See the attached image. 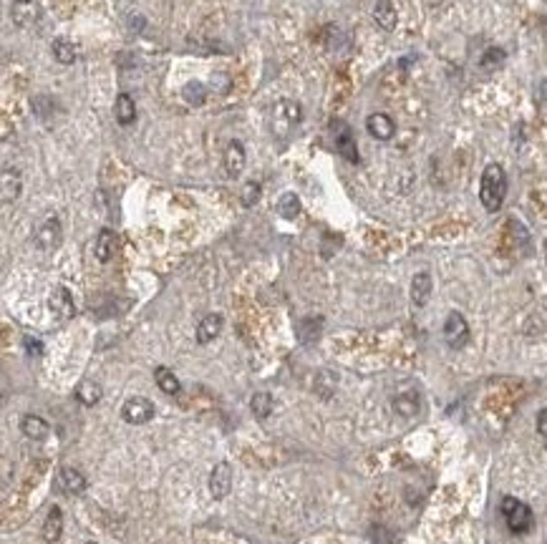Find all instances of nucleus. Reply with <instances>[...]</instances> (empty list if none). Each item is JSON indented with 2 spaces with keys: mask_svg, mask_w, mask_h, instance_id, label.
Returning a JSON list of instances; mask_svg holds the SVG:
<instances>
[{
  "mask_svg": "<svg viewBox=\"0 0 547 544\" xmlns=\"http://www.w3.org/2000/svg\"><path fill=\"white\" fill-rule=\"evenodd\" d=\"M507 197V172L502 164L492 162L484 167L479 182V202L487 212H499Z\"/></svg>",
  "mask_w": 547,
  "mask_h": 544,
  "instance_id": "nucleus-1",
  "label": "nucleus"
},
{
  "mask_svg": "<svg viewBox=\"0 0 547 544\" xmlns=\"http://www.w3.org/2000/svg\"><path fill=\"white\" fill-rule=\"evenodd\" d=\"M301 119H303L301 103L293 101V99H280V101L272 106L270 129L275 137H288L295 126L301 124Z\"/></svg>",
  "mask_w": 547,
  "mask_h": 544,
  "instance_id": "nucleus-2",
  "label": "nucleus"
},
{
  "mask_svg": "<svg viewBox=\"0 0 547 544\" xmlns=\"http://www.w3.org/2000/svg\"><path fill=\"white\" fill-rule=\"evenodd\" d=\"M502 517H505V524L512 534H527L529 529L535 526V514H532V509L515 497L502 499Z\"/></svg>",
  "mask_w": 547,
  "mask_h": 544,
  "instance_id": "nucleus-3",
  "label": "nucleus"
},
{
  "mask_svg": "<svg viewBox=\"0 0 547 544\" xmlns=\"http://www.w3.org/2000/svg\"><path fill=\"white\" fill-rule=\"evenodd\" d=\"M331 129H333V144H336V151L351 164H358L361 162V156H358V146H356V137L351 132V126L346 121L336 119L331 121Z\"/></svg>",
  "mask_w": 547,
  "mask_h": 544,
  "instance_id": "nucleus-4",
  "label": "nucleus"
},
{
  "mask_svg": "<svg viewBox=\"0 0 547 544\" xmlns=\"http://www.w3.org/2000/svg\"><path fill=\"white\" fill-rule=\"evenodd\" d=\"M121 419L127 421L132 426H142V424H149L154 419V403L144 396H132L124 401L121 406Z\"/></svg>",
  "mask_w": 547,
  "mask_h": 544,
  "instance_id": "nucleus-5",
  "label": "nucleus"
},
{
  "mask_svg": "<svg viewBox=\"0 0 547 544\" xmlns=\"http://www.w3.org/2000/svg\"><path fill=\"white\" fill-rule=\"evenodd\" d=\"M444 341H446V346L454 348V350H459V348H464L469 343V323H467V317H464L462 312L451 310L449 315H446Z\"/></svg>",
  "mask_w": 547,
  "mask_h": 544,
  "instance_id": "nucleus-6",
  "label": "nucleus"
},
{
  "mask_svg": "<svg viewBox=\"0 0 547 544\" xmlns=\"http://www.w3.org/2000/svg\"><path fill=\"white\" fill-rule=\"evenodd\" d=\"M63 242V227H61L58 217H49L43 220V224L36 229V247L43 252L58 250V245Z\"/></svg>",
  "mask_w": 547,
  "mask_h": 544,
  "instance_id": "nucleus-7",
  "label": "nucleus"
},
{
  "mask_svg": "<svg viewBox=\"0 0 547 544\" xmlns=\"http://www.w3.org/2000/svg\"><path fill=\"white\" fill-rule=\"evenodd\" d=\"M56 484H58V489L66 497H81L89 489V481H86V476L76 467H61L58 476H56Z\"/></svg>",
  "mask_w": 547,
  "mask_h": 544,
  "instance_id": "nucleus-8",
  "label": "nucleus"
},
{
  "mask_svg": "<svg viewBox=\"0 0 547 544\" xmlns=\"http://www.w3.org/2000/svg\"><path fill=\"white\" fill-rule=\"evenodd\" d=\"M207 486H210L212 499L227 497L230 489H232V467H230L227 461L215 464V469L210 472V481H207Z\"/></svg>",
  "mask_w": 547,
  "mask_h": 544,
  "instance_id": "nucleus-9",
  "label": "nucleus"
},
{
  "mask_svg": "<svg viewBox=\"0 0 547 544\" xmlns=\"http://www.w3.org/2000/svg\"><path fill=\"white\" fill-rule=\"evenodd\" d=\"M11 18L18 28H33L41 18V6L36 0H13Z\"/></svg>",
  "mask_w": 547,
  "mask_h": 544,
  "instance_id": "nucleus-10",
  "label": "nucleus"
},
{
  "mask_svg": "<svg viewBox=\"0 0 547 544\" xmlns=\"http://www.w3.org/2000/svg\"><path fill=\"white\" fill-rule=\"evenodd\" d=\"M49 308L58 320H71L76 315V305H73V295L68 293V287L58 285L54 287V293L49 298Z\"/></svg>",
  "mask_w": 547,
  "mask_h": 544,
  "instance_id": "nucleus-11",
  "label": "nucleus"
},
{
  "mask_svg": "<svg viewBox=\"0 0 547 544\" xmlns=\"http://www.w3.org/2000/svg\"><path fill=\"white\" fill-rule=\"evenodd\" d=\"M222 162H225V172H227V177H232V179L234 177H240V174L245 172V164H247L245 146H242L240 141H230L227 149H225Z\"/></svg>",
  "mask_w": 547,
  "mask_h": 544,
  "instance_id": "nucleus-12",
  "label": "nucleus"
},
{
  "mask_svg": "<svg viewBox=\"0 0 547 544\" xmlns=\"http://www.w3.org/2000/svg\"><path fill=\"white\" fill-rule=\"evenodd\" d=\"M366 129L373 139L389 141V139H394V134H396V121L391 119L389 114H381L379 111V114H371L366 119Z\"/></svg>",
  "mask_w": 547,
  "mask_h": 544,
  "instance_id": "nucleus-13",
  "label": "nucleus"
},
{
  "mask_svg": "<svg viewBox=\"0 0 547 544\" xmlns=\"http://www.w3.org/2000/svg\"><path fill=\"white\" fill-rule=\"evenodd\" d=\"M116 247H119V237H116V232H114V229L103 227L101 232H99V237H96V245H94V255H96L99 262L106 265V262H111V260H114Z\"/></svg>",
  "mask_w": 547,
  "mask_h": 544,
  "instance_id": "nucleus-14",
  "label": "nucleus"
},
{
  "mask_svg": "<svg viewBox=\"0 0 547 544\" xmlns=\"http://www.w3.org/2000/svg\"><path fill=\"white\" fill-rule=\"evenodd\" d=\"M20 431H23V436L30 438V441H43L51 434V426L38 413H25L23 419H20Z\"/></svg>",
  "mask_w": 547,
  "mask_h": 544,
  "instance_id": "nucleus-15",
  "label": "nucleus"
},
{
  "mask_svg": "<svg viewBox=\"0 0 547 544\" xmlns=\"http://www.w3.org/2000/svg\"><path fill=\"white\" fill-rule=\"evenodd\" d=\"M222 325H225V317L220 315V312H210V315L202 317L199 325H197V343L199 346H207V343L215 341L217 335L222 333Z\"/></svg>",
  "mask_w": 547,
  "mask_h": 544,
  "instance_id": "nucleus-16",
  "label": "nucleus"
},
{
  "mask_svg": "<svg viewBox=\"0 0 547 544\" xmlns=\"http://www.w3.org/2000/svg\"><path fill=\"white\" fill-rule=\"evenodd\" d=\"M432 290H434V282H432V275L429 272H416L414 280H411V303L416 308H424L432 298Z\"/></svg>",
  "mask_w": 547,
  "mask_h": 544,
  "instance_id": "nucleus-17",
  "label": "nucleus"
},
{
  "mask_svg": "<svg viewBox=\"0 0 547 544\" xmlns=\"http://www.w3.org/2000/svg\"><path fill=\"white\" fill-rule=\"evenodd\" d=\"M320 333H323V317H303L301 323L295 325V335L303 346H313L320 338Z\"/></svg>",
  "mask_w": 547,
  "mask_h": 544,
  "instance_id": "nucleus-18",
  "label": "nucleus"
},
{
  "mask_svg": "<svg viewBox=\"0 0 547 544\" xmlns=\"http://www.w3.org/2000/svg\"><path fill=\"white\" fill-rule=\"evenodd\" d=\"M61 534H63V512H61V507H51L46 521H43V539L54 544L61 539Z\"/></svg>",
  "mask_w": 547,
  "mask_h": 544,
  "instance_id": "nucleus-19",
  "label": "nucleus"
},
{
  "mask_svg": "<svg viewBox=\"0 0 547 544\" xmlns=\"http://www.w3.org/2000/svg\"><path fill=\"white\" fill-rule=\"evenodd\" d=\"M373 20L381 30H394L396 28V8L391 0H376V8H373Z\"/></svg>",
  "mask_w": 547,
  "mask_h": 544,
  "instance_id": "nucleus-20",
  "label": "nucleus"
},
{
  "mask_svg": "<svg viewBox=\"0 0 547 544\" xmlns=\"http://www.w3.org/2000/svg\"><path fill=\"white\" fill-rule=\"evenodd\" d=\"M114 116H116V121H119L121 126L134 124V119H137V103H134L132 96H129V94H119V96H116Z\"/></svg>",
  "mask_w": 547,
  "mask_h": 544,
  "instance_id": "nucleus-21",
  "label": "nucleus"
},
{
  "mask_svg": "<svg viewBox=\"0 0 547 544\" xmlns=\"http://www.w3.org/2000/svg\"><path fill=\"white\" fill-rule=\"evenodd\" d=\"M419 393L416 391H403L401 396H396L394 398V411L398 413V416H403V419H411V416H416V411H419Z\"/></svg>",
  "mask_w": 547,
  "mask_h": 544,
  "instance_id": "nucleus-22",
  "label": "nucleus"
},
{
  "mask_svg": "<svg viewBox=\"0 0 547 544\" xmlns=\"http://www.w3.org/2000/svg\"><path fill=\"white\" fill-rule=\"evenodd\" d=\"M20 186H23V182H20L18 169H3V202H15L20 194Z\"/></svg>",
  "mask_w": 547,
  "mask_h": 544,
  "instance_id": "nucleus-23",
  "label": "nucleus"
},
{
  "mask_svg": "<svg viewBox=\"0 0 547 544\" xmlns=\"http://www.w3.org/2000/svg\"><path fill=\"white\" fill-rule=\"evenodd\" d=\"M154 381H156V386H159V388H162L167 396L180 393V378H177L175 371H172V368H167V365H156V368H154Z\"/></svg>",
  "mask_w": 547,
  "mask_h": 544,
  "instance_id": "nucleus-24",
  "label": "nucleus"
},
{
  "mask_svg": "<svg viewBox=\"0 0 547 544\" xmlns=\"http://www.w3.org/2000/svg\"><path fill=\"white\" fill-rule=\"evenodd\" d=\"M76 398L84 403V406H96V403L103 398V391H101V386H99V383L81 381L76 386Z\"/></svg>",
  "mask_w": 547,
  "mask_h": 544,
  "instance_id": "nucleus-25",
  "label": "nucleus"
},
{
  "mask_svg": "<svg viewBox=\"0 0 547 544\" xmlns=\"http://www.w3.org/2000/svg\"><path fill=\"white\" fill-rule=\"evenodd\" d=\"M277 215L283 220H295L301 215V197L295 191H285L283 197L277 199Z\"/></svg>",
  "mask_w": 547,
  "mask_h": 544,
  "instance_id": "nucleus-26",
  "label": "nucleus"
},
{
  "mask_svg": "<svg viewBox=\"0 0 547 544\" xmlns=\"http://www.w3.org/2000/svg\"><path fill=\"white\" fill-rule=\"evenodd\" d=\"M54 56H56V61L58 63H63V66H71L73 61L78 58V51H76V46H73L71 41H66V38H56L54 41Z\"/></svg>",
  "mask_w": 547,
  "mask_h": 544,
  "instance_id": "nucleus-27",
  "label": "nucleus"
},
{
  "mask_svg": "<svg viewBox=\"0 0 547 544\" xmlns=\"http://www.w3.org/2000/svg\"><path fill=\"white\" fill-rule=\"evenodd\" d=\"M182 96L189 106H202L207 101V86L202 81H187L184 89H182Z\"/></svg>",
  "mask_w": 547,
  "mask_h": 544,
  "instance_id": "nucleus-28",
  "label": "nucleus"
},
{
  "mask_svg": "<svg viewBox=\"0 0 547 544\" xmlns=\"http://www.w3.org/2000/svg\"><path fill=\"white\" fill-rule=\"evenodd\" d=\"M250 411H253V416L258 421H265L272 413V396L265 393V391L255 393L253 398H250Z\"/></svg>",
  "mask_w": 547,
  "mask_h": 544,
  "instance_id": "nucleus-29",
  "label": "nucleus"
},
{
  "mask_svg": "<svg viewBox=\"0 0 547 544\" xmlns=\"http://www.w3.org/2000/svg\"><path fill=\"white\" fill-rule=\"evenodd\" d=\"M502 63H505V51H502V48H487L479 61V66L484 68V71H494V68L502 66Z\"/></svg>",
  "mask_w": 547,
  "mask_h": 544,
  "instance_id": "nucleus-30",
  "label": "nucleus"
},
{
  "mask_svg": "<svg viewBox=\"0 0 547 544\" xmlns=\"http://www.w3.org/2000/svg\"><path fill=\"white\" fill-rule=\"evenodd\" d=\"M260 194H263V189H260V184L258 182H247L245 186H242V204L245 207H255L258 204V199H260Z\"/></svg>",
  "mask_w": 547,
  "mask_h": 544,
  "instance_id": "nucleus-31",
  "label": "nucleus"
},
{
  "mask_svg": "<svg viewBox=\"0 0 547 544\" xmlns=\"http://www.w3.org/2000/svg\"><path fill=\"white\" fill-rule=\"evenodd\" d=\"M371 542L373 544H394V534L386 529V526H381V524H376L371 529Z\"/></svg>",
  "mask_w": 547,
  "mask_h": 544,
  "instance_id": "nucleus-32",
  "label": "nucleus"
},
{
  "mask_svg": "<svg viewBox=\"0 0 547 544\" xmlns=\"http://www.w3.org/2000/svg\"><path fill=\"white\" fill-rule=\"evenodd\" d=\"M25 353L33 355V358H41L43 355V343L36 341V338H25Z\"/></svg>",
  "mask_w": 547,
  "mask_h": 544,
  "instance_id": "nucleus-33",
  "label": "nucleus"
},
{
  "mask_svg": "<svg viewBox=\"0 0 547 544\" xmlns=\"http://www.w3.org/2000/svg\"><path fill=\"white\" fill-rule=\"evenodd\" d=\"M537 434H540L542 438H547V408H542V411L537 413Z\"/></svg>",
  "mask_w": 547,
  "mask_h": 544,
  "instance_id": "nucleus-34",
  "label": "nucleus"
},
{
  "mask_svg": "<svg viewBox=\"0 0 547 544\" xmlns=\"http://www.w3.org/2000/svg\"><path fill=\"white\" fill-rule=\"evenodd\" d=\"M545 262H547V242H545Z\"/></svg>",
  "mask_w": 547,
  "mask_h": 544,
  "instance_id": "nucleus-35",
  "label": "nucleus"
},
{
  "mask_svg": "<svg viewBox=\"0 0 547 544\" xmlns=\"http://www.w3.org/2000/svg\"><path fill=\"white\" fill-rule=\"evenodd\" d=\"M86 544H96V542H86Z\"/></svg>",
  "mask_w": 547,
  "mask_h": 544,
  "instance_id": "nucleus-36",
  "label": "nucleus"
},
{
  "mask_svg": "<svg viewBox=\"0 0 547 544\" xmlns=\"http://www.w3.org/2000/svg\"><path fill=\"white\" fill-rule=\"evenodd\" d=\"M545 446H547V438H545Z\"/></svg>",
  "mask_w": 547,
  "mask_h": 544,
  "instance_id": "nucleus-37",
  "label": "nucleus"
}]
</instances>
